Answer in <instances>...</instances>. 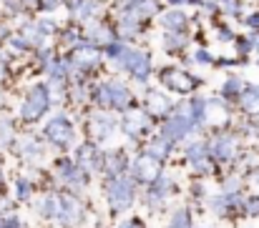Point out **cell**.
<instances>
[{
  "instance_id": "e575fe53",
  "label": "cell",
  "mask_w": 259,
  "mask_h": 228,
  "mask_svg": "<svg viewBox=\"0 0 259 228\" xmlns=\"http://www.w3.org/2000/svg\"><path fill=\"white\" fill-rule=\"evenodd\" d=\"M0 76H3V63H0Z\"/></svg>"
},
{
  "instance_id": "52a82bcc",
  "label": "cell",
  "mask_w": 259,
  "mask_h": 228,
  "mask_svg": "<svg viewBox=\"0 0 259 228\" xmlns=\"http://www.w3.org/2000/svg\"><path fill=\"white\" fill-rule=\"evenodd\" d=\"M71 61H73V66L91 68V66H96V63H98V53H96V48H93V45H76V50H73Z\"/></svg>"
},
{
  "instance_id": "5b68a950",
  "label": "cell",
  "mask_w": 259,
  "mask_h": 228,
  "mask_svg": "<svg viewBox=\"0 0 259 228\" xmlns=\"http://www.w3.org/2000/svg\"><path fill=\"white\" fill-rule=\"evenodd\" d=\"M126 63H128V71L134 73V78H139V80H146L149 76V71H151V63H149V55L146 53H128V58H126Z\"/></svg>"
},
{
  "instance_id": "6da1fadb",
  "label": "cell",
  "mask_w": 259,
  "mask_h": 228,
  "mask_svg": "<svg viewBox=\"0 0 259 228\" xmlns=\"http://www.w3.org/2000/svg\"><path fill=\"white\" fill-rule=\"evenodd\" d=\"M48 108V90L43 88V85H35L30 93H28V98H25V103H23V118H38L43 110Z\"/></svg>"
},
{
  "instance_id": "5bb4252c",
  "label": "cell",
  "mask_w": 259,
  "mask_h": 228,
  "mask_svg": "<svg viewBox=\"0 0 259 228\" xmlns=\"http://www.w3.org/2000/svg\"><path fill=\"white\" fill-rule=\"evenodd\" d=\"M242 103H244V108L247 110H259V88H247V93H244V98H242Z\"/></svg>"
},
{
  "instance_id": "d4e9b609",
  "label": "cell",
  "mask_w": 259,
  "mask_h": 228,
  "mask_svg": "<svg viewBox=\"0 0 259 228\" xmlns=\"http://www.w3.org/2000/svg\"><path fill=\"white\" fill-rule=\"evenodd\" d=\"M28 193H30L28 181H18V198H28Z\"/></svg>"
},
{
  "instance_id": "603a6c76",
  "label": "cell",
  "mask_w": 259,
  "mask_h": 228,
  "mask_svg": "<svg viewBox=\"0 0 259 228\" xmlns=\"http://www.w3.org/2000/svg\"><path fill=\"white\" fill-rule=\"evenodd\" d=\"M51 78H53V83H61V80L66 78V68H63L61 63H53V66H51Z\"/></svg>"
},
{
  "instance_id": "7a4b0ae2",
  "label": "cell",
  "mask_w": 259,
  "mask_h": 228,
  "mask_svg": "<svg viewBox=\"0 0 259 228\" xmlns=\"http://www.w3.org/2000/svg\"><path fill=\"white\" fill-rule=\"evenodd\" d=\"M98 100L103 103V105H116V108H126L128 105V90L121 85V83H116V80H111V83H106L101 90H98Z\"/></svg>"
},
{
  "instance_id": "83f0119b",
  "label": "cell",
  "mask_w": 259,
  "mask_h": 228,
  "mask_svg": "<svg viewBox=\"0 0 259 228\" xmlns=\"http://www.w3.org/2000/svg\"><path fill=\"white\" fill-rule=\"evenodd\" d=\"M5 8H8V10H13V13H18L23 5H20V0H5Z\"/></svg>"
},
{
  "instance_id": "4fadbf2b",
  "label": "cell",
  "mask_w": 259,
  "mask_h": 228,
  "mask_svg": "<svg viewBox=\"0 0 259 228\" xmlns=\"http://www.w3.org/2000/svg\"><path fill=\"white\" fill-rule=\"evenodd\" d=\"M108 53H111V58H113V63H116V66H123V63H126V58H128V53H131V48H128V45H123V43H113V45L108 48Z\"/></svg>"
},
{
  "instance_id": "d6986e66",
  "label": "cell",
  "mask_w": 259,
  "mask_h": 228,
  "mask_svg": "<svg viewBox=\"0 0 259 228\" xmlns=\"http://www.w3.org/2000/svg\"><path fill=\"white\" fill-rule=\"evenodd\" d=\"M88 35H91L93 40H101V43H108V40H111V33H108L106 28H98V25H96V28L91 25V28H88Z\"/></svg>"
},
{
  "instance_id": "4dcf8cb0",
  "label": "cell",
  "mask_w": 259,
  "mask_h": 228,
  "mask_svg": "<svg viewBox=\"0 0 259 228\" xmlns=\"http://www.w3.org/2000/svg\"><path fill=\"white\" fill-rule=\"evenodd\" d=\"M247 23H249V28H259V15H252Z\"/></svg>"
},
{
  "instance_id": "7402d4cb",
  "label": "cell",
  "mask_w": 259,
  "mask_h": 228,
  "mask_svg": "<svg viewBox=\"0 0 259 228\" xmlns=\"http://www.w3.org/2000/svg\"><path fill=\"white\" fill-rule=\"evenodd\" d=\"M96 10H98V3H96V0H86L83 5H78V15H81V18H88V15L96 13Z\"/></svg>"
},
{
  "instance_id": "d590c367",
  "label": "cell",
  "mask_w": 259,
  "mask_h": 228,
  "mask_svg": "<svg viewBox=\"0 0 259 228\" xmlns=\"http://www.w3.org/2000/svg\"><path fill=\"white\" fill-rule=\"evenodd\" d=\"M25 3H30V0H25Z\"/></svg>"
},
{
  "instance_id": "cb8c5ba5",
  "label": "cell",
  "mask_w": 259,
  "mask_h": 228,
  "mask_svg": "<svg viewBox=\"0 0 259 228\" xmlns=\"http://www.w3.org/2000/svg\"><path fill=\"white\" fill-rule=\"evenodd\" d=\"M237 90H239V80H237V78L227 80V85H224V93H227V95H232V93H237Z\"/></svg>"
},
{
  "instance_id": "30bf717a",
  "label": "cell",
  "mask_w": 259,
  "mask_h": 228,
  "mask_svg": "<svg viewBox=\"0 0 259 228\" xmlns=\"http://www.w3.org/2000/svg\"><path fill=\"white\" fill-rule=\"evenodd\" d=\"M214 155L217 158H222V160H229L232 155H234V141L232 138H219L217 143H214Z\"/></svg>"
},
{
  "instance_id": "8fae6325",
  "label": "cell",
  "mask_w": 259,
  "mask_h": 228,
  "mask_svg": "<svg viewBox=\"0 0 259 228\" xmlns=\"http://www.w3.org/2000/svg\"><path fill=\"white\" fill-rule=\"evenodd\" d=\"M123 128H126L128 136H136L141 128H146V116H144V113H134V116H128L126 123H123Z\"/></svg>"
},
{
  "instance_id": "ba28073f",
  "label": "cell",
  "mask_w": 259,
  "mask_h": 228,
  "mask_svg": "<svg viewBox=\"0 0 259 228\" xmlns=\"http://www.w3.org/2000/svg\"><path fill=\"white\" fill-rule=\"evenodd\" d=\"M164 80L169 83V88L179 90V93H189L191 85H194L191 76H186V73H181V71H166V73H164Z\"/></svg>"
},
{
  "instance_id": "9c48e42d",
  "label": "cell",
  "mask_w": 259,
  "mask_h": 228,
  "mask_svg": "<svg viewBox=\"0 0 259 228\" xmlns=\"http://www.w3.org/2000/svg\"><path fill=\"white\" fill-rule=\"evenodd\" d=\"M58 208H61V211H58V216H61V221H66V223H73V221H78V216H81L78 203H76V201H71V198H66Z\"/></svg>"
},
{
  "instance_id": "836d02e7",
  "label": "cell",
  "mask_w": 259,
  "mask_h": 228,
  "mask_svg": "<svg viewBox=\"0 0 259 228\" xmlns=\"http://www.w3.org/2000/svg\"><path fill=\"white\" fill-rule=\"evenodd\" d=\"M179 3H181V0H171V5H179Z\"/></svg>"
},
{
  "instance_id": "d6a6232c",
  "label": "cell",
  "mask_w": 259,
  "mask_h": 228,
  "mask_svg": "<svg viewBox=\"0 0 259 228\" xmlns=\"http://www.w3.org/2000/svg\"><path fill=\"white\" fill-rule=\"evenodd\" d=\"M58 5V0H46V8H56Z\"/></svg>"
},
{
  "instance_id": "44dd1931",
  "label": "cell",
  "mask_w": 259,
  "mask_h": 228,
  "mask_svg": "<svg viewBox=\"0 0 259 228\" xmlns=\"http://www.w3.org/2000/svg\"><path fill=\"white\" fill-rule=\"evenodd\" d=\"M171 228H191L189 226V213H186V211H179V213L174 216Z\"/></svg>"
},
{
  "instance_id": "484cf974",
  "label": "cell",
  "mask_w": 259,
  "mask_h": 228,
  "mask_svg": "<svg viewBox=\"0 0 259 228\" xmlns=\"http://www.w3.org/2000/svg\"><path fill=\"white\" fill-rule=\"evenodd\" d=\"M166 45L169 48H181L184 45V38L181 35H166Z\"/></svg>"
},
{
  "instance_id": "7c38bea8",
  "label": "cell",
  "mask_w": 259,
  "mask_h": 228,
  "mask_svg": "<svg viewBox=\"0 0 259 228\" xmlns=\"http://www.w3.org/2000/svg\"><path fill=\"white\" fill-rule=\"evenodd\" d=\"M91 131H93L96 136H101V138H103V136H108V133L113 131V121H111V118H106V116H96V118H93V128H91Z\"/></svg>"
},
{
  "instance_id": "2e32d148",
  "label": "cell",
  "mask_w": 259,
  "mask_h": 228,
  "mask_svg": "<svg viewBox=\"0 0 259 228\" xmlns=\"http://www.w3.org/2000/svg\"><path fill=\"white\" fill-rule=\"evenodd\" d=\"M184 13H179V10H171V13H166L164 15V23H166V28H174V30H179L181 25H184Z\"/></svg>"
},
{
  "instance_id": "e0dca14e",
  "label": "cell",
  "mask_w": 259,
  "mask_h": 228,
  "mask_svg": "<svg viewBox=\"0 0 259 228\" xmlns=\"http://www.w3.org/2000/svg\"><path fill=\"white\" fill-rule=\"evenodd\" d=\"M166 153H169V143H166V141H154L151 148H149V155H151L154 160H161Z\"/></svg>"
},
{
  "instance_id": "277c9868",
  "label": "cell",
  "mask_w": 259,
  "mask_h": 228,
  "mask_svg": "<svg viewBox=\"0 0 259 228\" xmlns=\"http://www.w3.org/2000/svg\"><path fill=\"white\" fill-rule=\"evenodd\" d=\"M134 201V183L126 178H116L111 183V203L113 208H126Z\"/></svg>"
},
{
  "instance_id": "f1b7e54d",
  "label": "cell",
  "mask_w": 259,
  "mask_h": 228,
  "mask_svg": "<svg viewBox=\"0 0 259 228\" xmlns=\"http://www.w3.org/2000/svg\"><path fill=\"white\" fill-rule=\"evenodd\" d=\"M196 61H199V63H209L211 58H209V53H206V50H199V53H196Z\"/></svg>"
},
{
  "instance_id": "ac0fdd59",
  "label": "cell",
  "mask_w": 259,
  "mask_h": 228,
  "mask_svg": "<svg viewBox=\"0 0 259 228\" xmlns=\"http://www.w3.org/2000/svg\"><path fill=\"white\" fill-rule=\"evenodd\" d=\"M93 160H96V151H93V146H83L81 151H78V163L81 165H93Z\"/></svg>"
},
{
  "instance_id": "9a60e30c",
  "label": "cell",
  "mask_w": 259,
  "mask_h": 228,
  "mask_svg": "<svg viewBox=\"0 0 259 228\" xmlns=\"http://www.w3.org/2000/svg\"><path fill=\"white\" fill-rule=\"evenodd\" d=\"M149 108H151L154 113H166V110H169V100H166L164 95H159V93H151V95H149Z\"/></svg>"
},
{
  "instance_id": "1f68e13d",
  "label": "cell",
  "mask_w": 259,
  "mask_h": 228,
  "mask_svg": "<svg viewBox=\"0 0 259 228\" xmlns=\"http://www.w3.org/2000/svg\"><path fill=\"white\" fill-rule=\"evenodd\" d=\"M227 10H229V13H239V3H234V5H227Z\"/></svg>"
},
{
  "instance_id": "4316f807",
  "label": "cell",
  "mask_w": 259,
  "mask_h": 228,
  "mask_svg": "<svg viewBox=\"0 0 259 228\" xmlns=\"http://www.w3.org/2000/svg\"><path fill=\"white\" fill-rule=\"evenodd\" d=\"M247 211H249L252 216H259V198H252V201L247 203Z\"/></svg>"
},
{
  "instance_id": "ffe728a7",
  "label": "cell",
  "mask_w": 259,
  "mask_h": 228,
  "mask_svg": "<svg viewBox=\"0 0 259 228\" xmlns=\"http://www.w3.org/2000/svg\"><path fill=\"white\" fill-rule=\"evenodd\" d=\"M38 211H40L43 216H58V201H56V198H46Z\"/></svg>"
},
{
  "instance_id": "f546056e",
  "label": "cell",
  "mask_w": 259,
  "mask_h": 228,
  "mask_svg": "<svg viewBox=\"0 0 259 228\" xmlns=\"http://www.w3.org/2000/svg\"><path fill=\"white\" fill-rule=\"evenodd\" d=\"M121 228H144V226H141V221H126Z\"/></svg>"
},
{
  "instance_id": "3957f363",
  "label": "cell",
  "mask_w": 259,
  "mask_h": 228,
  "mask_svg": "<svg viewBox=\"0 0 259 228\" xmlns=\"http://www.w3.org/2000/svg\"><path fill=\"white\" fill-rule=\"evenodd\" d=\"M46 136H48L56 146H71V141H73V126H71L63 116H58V118H53V121L48 123Z\"/></svg>"
},
{
  "instance_id": "8992f818",
  "label": "cell",
  "mask_w": 259,
  "mask_h": 228,
  "mask_svg": "<svg viewBox=\"0 0 259 228\" xmlns=\"http://www.w3.org/2000/svg\"><path fill=\"white\" fill-rule=\"evenodd\" d=\"M154 176H156V160H154L151 155L139 158V160L134 163V178H136V181L149 183V181H154Z\"/></svg>"
}]
</instances>
